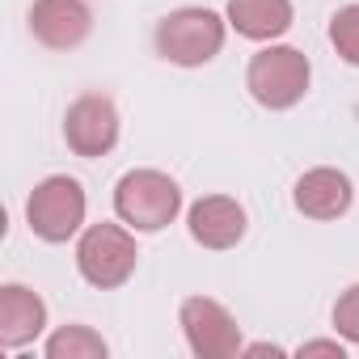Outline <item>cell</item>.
<instances>
[{
    "mask_svg": "<svg viewBox=\"0 0 359 359\" xmlns=\"http://www.w3.org/2000/svg\"><path fill=\"white\" fill-rule=\"evenodd\" d=\"M229 39V18H220L216 9L203 5H187V9H173L156 22L152 30V47L165 64L173 68H203L224 51Z\"/></svg>",
    "mask_w": 359,
    "mask_h": 359,
    "instance_id": "obj_1",
    "label": "cell"
},
{
    "mask_svg": "<svg viewBox=\"0 0 359 359\" xmlns=\"http://www.w3.org/2000/svg\"><path fill=\"white\" fill-rule=\"evenodd\" d=\"M313 85V64L304 51L287 47V43H266L258 55H250L245 68V89L262 110H292L304 102Z\"/></svg>",
    "mask_w": 359,
    "mask_h": 359,
    "instance_id": "obj_2",
    "label": "cell"
},
{
    "mask_svg": "<svg viewBox=\"0 0 359 359\" xmlns=\"http://www.w3.org/2000/svg\"><path fill=\"white\" fill-rule=\"evenodd\" d=\"M182 212V187L161 169H131L114 187V216L135 233H161Z\"/></svg>",
    "mask_w": 359,
    "mask_h": 359,
    "instance_id": "obj_3",
    "label": "cell"
},
{
    "mask_svg": "<svg viewBox=\"0 0 359 359\" xmlns=\"http://www.w3.org/2000/svg\"><path fill=\"white\" fill-rule=\"evenodd\" d=\"M140 250H135V229L127 224H85L76 241V271L89 287L114 292L135 275Z\"/></svg>",
    "mask_w": 359,
    "mask_h": 359,
    "instance_id": "obj_4",
    "label": "cell"
},
{
    "mask_svg": "<svg viewBox=\"0 0 359 359\" xmlns=\"http://www.w3.org/2000/svg\"><path fill=\"white\" fill-rule=\"evenodd\" d=\"M85 212H89L85 187L76 182V177H68V173L43 177V182L30 191V199H26V224L47 245L72 241L85 229Z\"/></svg>",
    "mask_w": 359,
    "mask_h": 359,
    "instance_id": "obj_5",
    "label": "cell"
},
{
    "mask_svg": "<svg viewBox=\"0 0 359 359\" xmlns=\"http://www.w3.org/2000/svg\"><path fill=\"white\" fill-rule=\"evenodd\" d=\"M177 325L195 359H233L241 355V325L216 296H187L177 309Z\"/></svg>",
    "mask_w": 359,
    "mask_h": 359,
    "instance_id": "obj_6",
    "label": "cell"
},
{
    "mask_svg": "<svg viewBox=\"0 0 359 359\" xmlns=\"http://www.w3.org/2000/svg\"><path fill=\"white\" fill-rule=\"evenodd\" d=\"M118 106L106 97V93H81L68 110H64V144L85 156V161H97V156H110L114 144H118Z\"/></svg>",
    "mask_w": 359,
    "mask_h": 359,
    "instance_id": "obj_7",
    "label": "cell"
},
{
    "mask_svg": "<svg viewBox=\"0 0 359 359\" xmlns=\"http://www.w3.org/2000/svg\"><path fill=\"white\" fill-rule=\"evenodd\" d=\"M355 203V187H351V177L334 165H317V169H304L296 177V187H292V208L304 216V220H342Z\"/></svg>",
    "mask_w": 359,
    "mask_h": 359,
    "instance_id": "obj_8",
    "label": "cell"
},
{
    "mask_svg": "<svg viewBox=\"0 0 359 359\" xmlns=\"http://www.w3.org/2000/svg\"><path fill=\"white\" fill-rule=\"evenodd\" d=\"M26 26L47 51H76L93 34V13L85 0H34Z\"/></svg>",
    "mask_w": 359,
    "mask_h": 359,
    "instance_id": "obj_9",
    "label": "cell"
},
{
    "mask_svg": "<svg viewBox=\"0 0 359 359\" xmlns=\"http://www.w3.org/2000/svg\"><path fill=\"white\" fill-rule=\"evenodd\" d=\"M187 229H191V241L203 245V250H233L241 245L245 229H250V216L245 208L233 199V195H203L191 203L187 212Z\"/></svg>",
    "mask_w": 359,
    "mask_h": 359,
    "instance_id": "obj_10",
    "label": "cell"
},
{
    "mask_svg": "<svg viewBox=\"0 0 359 359\" xmlns=\"http://www.w3.org/2000/svg\"><path fill=\"white\" fill-rule=\"evenodd\" d=\"M47 330V300L26 283L0 287V346L22 351Z\"/></svg>",
    "mask_w": 359,
    "mask_h": 359,
    "instance_id": "obj_11",
    "label": "cell"
},
{
    "mask_svg": "<svg viewBox=\"0 0 359 359\" xmlns=\"http://www.w3.org/2000/svg\"><path fill=\"white\" fill-rule=\"evenodd\" d=\"M224 18H229V30H237L250 43H275L292 30L296 9L292 0H229Z\"/></svg>",
    "mask_w": 359,
    "mask_h": 359,
    "instance_id": "obj_12",
    "label": "cell"
},
{
    "mask_svg": "<svg viewBox=\"0 0 359 359\" xmlns=\"http://www.w3.org/2000/svg\"><path fill=\"white\" fill-rule=\"evenodd\" d=\"M43 355H47V359H106L110 346H106V338H102L93 325L72 321V325H60L55 334H47Z\"/></svg>",
    "mask_w": 359,
    "mask_h": 359,
    "instance_id": "obj_13",
    "label": "cell"
},
{
    "mask_svg": "<svg viewBox=\"0 0 359 359\" xmlns=\"http://www.w3.org/2000/svg\"><path fill=\"white\" fill-rule=\"evenodd\" d=\"M330 43H334L342 64L359 68V0H355V5H342L330 18Z\"/></svg>",
    "mask_w": 359,
    "mask_h": 359,
    "instance_id": "obj_14",
    "label": "cell"
},
{
    "mask_svg": "<svg viewBox=\"0 0 359 359\" xmlns=\"http://www.w3.org/2000/svg\"><path fill=\"white\" fill-rule=\"evenodd\" d=\"M330 321H334V334H338V338H346L351 346H359V283H351V287L334 300Z\"/></svg>",
    "mask_w": 359,
    "mask_h": 359,
    "instance_id": "obj_15",
    "label": "cell"
},
{
    "mask_svg": "<svg viewBox=\"0 0 359 359\" xmlns=\"http://www.w3.org/2000/svg\"><path fill=\"white\" fill-rule=\"evenodd\" d=\"M346 338H313V342H300L296 355L300 359H313V355H330V359H346Z\"/></svg>",
    "mask_w": 359,
    "mask_h": 359,
    "instance_id": "obj_16",
    "label": "cell"
},
{
    "mask_svg": "<svg viewBox=\"0 0 359 359\" xmlns=\"http://www.w3.org/2000/svg\"><path fill=\"white\" fill-rule=\"evenodd\" d=\"M241 355L245 359H258V355H287L279 342H250V346H241Z\"/></svg>",
    "mask_w": 359,
    "mask_h": 359,
    "instance_id": "obj_17",
    "label": "cell"
}]
</instances>
